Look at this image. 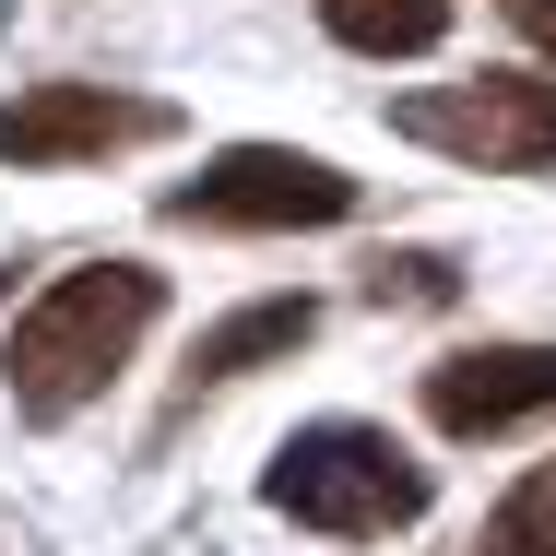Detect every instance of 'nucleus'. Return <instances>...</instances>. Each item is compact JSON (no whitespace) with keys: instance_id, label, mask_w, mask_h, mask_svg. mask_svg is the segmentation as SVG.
<instances>
[{"instance_id":"nucleus-1","label":"nucleus","mask_w":556,"mask_h":556,"mask_svg":"<svg viewBox=\"0 0 556 556\" xmlns=\"http://www.w3.org/2000/svg\"><path fill=\"white\" fill-rule=\"evenodd\" d=\"M154 320H166V273H154V261H84V273H60V285L12 320V343H0L12 415H24V427H72L118 367L142 355Z\"/></svg>"},{"instance_id":"nucleus-2","label":"nucleus","mask_w":556,"mask_h":556,"mask_svg":"<svg viewBox=\"0 0 556 556\" xmlns=\"http://www.w3.org/2000/svg\"><path fill=\"white\" fill-rule=\"evenodd\" d=\"M427 497H439V473L391 439V427H367V415L296 427V439L273 450V473H261V509H285L296 533H332V545H391V533H415Z\"/></svg>"},{"instance_id":"nucleus-3","label":"nucleus","mask_w":556,"mask_h":556,"mask_svg":"<svg viewBox=\"0 0 556 556\" xmlns=\"http://www.w3.org/2000/svg\"><path fill=\"white\" fill-rule=\"evenodd\" d=\"M343 214H355V178L296 142H225L202 178L166 190V225H214V237H296V225H343Z\"/></svg>"},{"instance_id":"nucleus-4","label":"nucleus","mask_w":556,"mask_h":556,"mask_svg":"<svg viewBox=\"0 0 556 556\" xmlns=\"http://www.w3.org/2000/svg\"><path fill=\"white\" fill-rule=\"evenodd\" d=\"M403 142H427L450 166H485V178H533L556 166V84L545 72H473V84H427L391 108Z\"/></svg>"},{"instance_id":"nucleus-5","label":"nucleus","mask_w":556,"mask_h":556,"mask_svg":"<svg viewBox=\"0 0 556 556\" xmlns=\"http://www.w3.org/2000/svg\"><path fill=\"white\" fill-rule=\"evenodd\" d=\"M142 142H178L166 96H118V84H24L0 96V166H108Z\"/></svg>"},{"instance_id":"nucleus-6","label":"nucleus","mask_w":556,"mask_h":556,"mask_svg":"<svg viewBox=\"0 0 556 556\" xmlns=\"http://www.w3.org/2000/svg\"><path fill=\"white\" fill-rule=\"evenodd\" d=\"M556 415V343H462L427 367V427L439 439H509Z\"/></svg>"},{"instance_id":"nucleus-7","label":"nucleus","mask_w":556,"mask_h":556,"mask_svg":"<svg viewBox=\"0 0 556 556\" xmlns=\"http://www.w3.org/2000/svg\"><path fill=\"white\" fill-rule=\"evenodd\" d=\"M320 332V296H249V308H225L214 332L190 343V367H178V415L225 391V379H249V367H273V355H296V343Z\"/></svg>"},{"instance_id":"nucleus-8","label":"nucleus","mask_w":556,"mask_h":556,"mask_svg":"<svg viewBox=\"0 0 556 556\" xmlns=\"http://www.w3.org/2000/svg\"><path fill=\"white\" fill-rule=\"evenodd\" d=\"M320 12V36L355 48V60H427L450 36V0H308Z\"/></svg>"},{"instance_id":"nucleus-9","label":"nucleus","mask_w":556,"mask_h":556,"mask_svg":"<svg viewBox=\"0 0 556 556\" xmlns=\"http://www.w3.org/2000/svg\"><path fill=\"white\" fill-rule=\"evenodd\" d=\"M473 556H556V462H533V473H521V485L485 509Z\"/></svg>"},{"instance_id":"nucleus-10","label":"nucleus","mask_w":556,"mask_h":556,"mask_svg":"<svg viewBox=\"0 0 556 556\" xmlns=\"http://www.w3.org/2000/svg\"><path fill=\"white\" fill-rule=\"evenodd\" d=\"M450 296H462L450 249H379L367 261V308H450Z\"/></svg>"},{"instance_id":"nucleus-11","label":"nucleus","mask_w":556,"mask_h":556,"mask_svg":"<svg viewBox=\"0 0 556 556\" xmlns=\"http://www.w3.org/2000/svg\"><path fill=\"white\" fill-rule=\"evenodd\" d=\"M497 12H509V24H521V36H533V48L556 60V0H497Z\"/></svg>"},{"instance_id":"nucleus-12","label":"nucleus","mask_w":556,"mask_h":556,"mask_svg":"<svg viewBox=\"0 0 556 556\" xmlns=\"http://www.w3.org/2000/svg\"><path fill=\"white\" fill-rule=\"evenodd\" d=\"M0 296H12V261H0Z\"/></svg>"}]
</instances>
